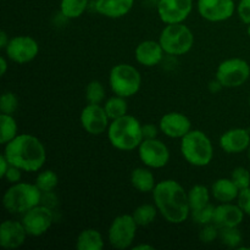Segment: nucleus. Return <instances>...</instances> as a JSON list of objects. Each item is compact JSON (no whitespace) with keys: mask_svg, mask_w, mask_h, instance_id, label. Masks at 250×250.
<instances>
[{"mask_svg":"<svg viewBox=\"0 0 250 250\" xmlns=\"http://www.w3.org/2000/svg\"><path fill=\"white\" fill-rule=\"evenodd\" d=\"M155 207L161 216L172 225H180L190 216L188 192L175 180H164L156 183L151 192Z\"/></svg>","mask_w":250,"mask_h":250,"instance_id":"f257e3e1","label":"nucleus"},{"mask_svg":"<svg viewBox=\"0 0 250 250\" xmlns=\"http://www.w3.org/2000/svg\"><path fill=\"white\" fill-rule=\"evenodd\" d=\"M5 158L10 165L21 168L24 172H38L46 160L43 143L32 134L22 133L5 144Z\"/></svg>","mask_w":250,"mask_h":250,"instance_id":"f03ea898","label":"nucleus"},{"mask_svg":"<svg viewBox=\"0 0 250 250\" xmlns=\"http://www.w3.org/2000/svg\"><path fill=\"white\" fill-rule=\"evenodd\" d=\"M107 139L115 149L121 151H131L138 149L143 142L142 124L132 115H125L120 119L112 120L107 128Z\"/></svg>","mask_w":250,"mask_h":250,"instance_id":"7ed1b4c3","label":"nucleus"},{"mask_svg":"<svg viewBox=\"0 0 250 250\" xmlns=\"http://www.w3.org/2000/svg\"><path fill=\"white\" fill-rule=\"evenodd\" d=\"M43 193L37 185L17 182L10 186L2 195V207L7 212L23 215L32 208L42 204Z\"/></svg>","mask_w":250,"mask_h":250,"instance_id":"20e7f679","label":"nucleus"},{"mask_svg":"<svg viewBox=\"0 0 250 250\" xmlns=\"http://www.w3.org/2000/svg\"><path fill=\"white\" fill-rule=\"evenodd\" d=\"M181 154L189 165L204 167L212 161L214 146L204 132L200 129H190L181 138Z\"/></svg>","mask_w":250,"mask_h":250,"instance_id":"39448f33","label":"nucleus"},{"mask_svg":"<svg viewBox=\"0 0 250 250\" xmlns=\"http://www.w3.org/2000/svg\"><path fill=\"white\" fill-rule=\"evenodd\" d=\"M159 42L165 54L181 56L189 53L194 45L193 32L183 23L166 24L159 36Z\"/></svg>","mask_w":250,"mask_h":250,"instance_id":"423d86ee","label":"nucleus"},{"mask_svg":"<svg viewBox=\"0 0 250 250\" xmlns=\"http://www.w3.org/2000/svg\"><path fill=\"white\" fill-rule=\"evenodd\" d=\"M109 84L115 95L131 98L141 89V73L133 65L119 63L110 70Z\"/></svg>","mask_w":250,"mask_h":250,"instance_id":"0eeeda50","label":"nucleus"},{"mask_svg":"<svg viewBox=\"0 0 250 250\" xmlns=\"http://www.w3.org/2000/svg\"><path fill=\"white\" fill-rule=\"evenodd\" d=\"M250 77V66L241 58L224 60L217 67L215 78L224 88H237L243 85Z\"/></svg>","mask_w":250,"mask_h":250,"instance_id":"6e6552de","label":"nucleus"},{"mask_svg":"<svg viewBox=\"0 0 250 250\" xmlns=\"http://www.w3.org/2000/svg\"><path fill=\"white\" fill-rule=\"evenodd\" d=\"M138 225L132 215H119L111 222L107 231V238L112 248L124 250L129 248L134 242Z\"/></svg>","mask_w":250,"mask_h":250,"instance_id":"1a4fd4ad","label":"nucleus"},{"mask_svg":"<svg viewBox=\"0 0 250 250\" xmlns=\"http://www.w3.org/2000/svg\"><path fill=\"white\" fill-rule=\"evenodd\" d=\"M4 50L9 60L23 65L37 58L39 54V44L29 36H16L10 38L9 44Z\"/></svg>","mask_w":250,"mask_h":250,"instance_id":"9d476101","label":"nucleus"},{"mask_svg":"<svg viewBox=\"0 0 250 250\" xmlns=\"http://www.w3.org/2000/svg\"><path fill=\"white\" fill-rule=\"evenodd\" d=\"M138 155L144 166L149 168H163L170 161V150L160 139H143L138 146Z\"/></svg>","mask_w":250,"mask_h":250,"instance_id":"9b49d317","label":"nucleus"},{"mask_svg":"<svg viewBox=\"0 0 250 250\" xmlns=\"http://www.w3.org/2000/svg\"><path fill=\"white\" fill-rule=\"evenodd\" d=\"M22 224L31 237H41L50 229L54 214L49 207L39 204L22 215Z\"/></svg>","mask_w":250,"mask_h":250,"instance_id":"f8f14e48","label":"nucleus"},{"mask_svg":"<svg viewBox=\"0 0 250 250\" xmlns=\"http://www.w3.org/2000/svg\"><path fill=\"white\" fill-rule=\"evenodd\" d=\"M109 120L104 106L100 104H89V103L83 107L80 116L83 129L92 136L105 133L109 128Z\"/></svg>","mask_w":250,"mask_h":250,"instance_id":"ddd939ff","label":"nucleus"},{"mask_svg":"<svg viewBox=\"0 0 250 250\" xmlns=\"http://www.w3.org/2000/svg\"><path fill=\"white\" fill-rule=\"evenodd\" d=\"M158 15L165 24L183 23L193 10V0H159Z\"/></svg>","mask_w":250,"mask_h":250,"instance_id":"4468645a","label":"nucleus"},{"mask_svg":"<svg viewBox=\"0 0 250 250\" xmlns=\"http://www.w3.org/2000/svg\"><path fill=\"white\" fill-rule=\"evenodd\" d=\"M200 16L209 22H224L233 16L237 10L233 0H198Z\"/></svg>","mask_w":250,"mask_h":250,"instance_id":"2eb2a0df","label":"nucleus"},{"mask_svg":"<svg viewBox=\"0 0 250 250\" xmlns=\"http://www.w3.org/2000/svg\"><path fill=\"white\" fill-rule=\"evenodd\" d=\"M159 128L161 133L172 139L183 138L192 129V122L181 112H167L159 121Z\"/></svg>","mask_w":250,"mask_h":250,"instance_id":"dca6fc26","label":"nucleus"},{"mask_svg":"<svg viewBox=\"0 0 250 250\" xmlns=\"http://www.w3.org/2000/svg\"><path fill=\"white\" fill-rule=\"evenodd\" d=\"M28 237L22 221L5 220L0 225V246L4 249H17L22 247Z\"/></svg>","mask_w":250,"mask_h":250,"instance_id":"f3484780","label":"nucleus"},{"mask_svg":"<svg viewBox=\"0 0 250 250\" xmlns=\"http://www.w3.org/2000/svg\"><path fill=\"white\" fill-rule=\"evenodd\" d=\"M220 146L227 154H239L250 146V133L246 128H232L220 137Z\"/></svg>","mask_w":250,"mask_h":250,"instance_id":"a211bd4d","label":"nucleus"},{"mask_svg":"<svg viewBox=\"0 0 250 250\" xmlns=\"http://www.w3.org/2000/svg\"><path fill=\"white\" fill-rule=\"evenodd\" d=\"M164 54L165 51H164L160 42L149 39V41L141 42L137 45L136 50H134V58L139 65L154 67L163 61Z\"/></svg>","mask_w":250,"mask_h":250,"instance_id":"6ab92c4d","label":"nucleus"},{"mask_svg":"<svg viewBox=\"0 0 250 250\" xmlns=\"http://www.w3.org/2000/svg\"><path fill=\"white\" fill-rule=\"evenodd\" d=\"M244 211L238 204L231 203H220L215 207L214 224L219 229L225 227H238L244 219Z\"/></svg>","mask_w":250,"mask_h":250,"instance_id":"aec40b11","label":"nucleus"},{"mask_svg":"<svg viewBox=\"0 0 250 250\" xmlns=\"http://www.w3.org/2000/svg\"><path fill=\"white\" fill-rule=\"evenodd\" d=\"M134 5V0H95L94 9L107 19H120L128 14Z\"/></svg>","mask_w":250,"mask_h":250,"instance_id":"412c9836","label":"nucleus"},{"mask_svg":"<svg viewBox=\"0 0 250 250\" xmlns=\"http://www.w3.org/2000/svg\"><path fill=\"white\" fill-rule=\"evenodd\" d=\"M210 192L211 197L219 203H231L238 198L241 189L231 178H219L212 183Z\"/></svg>","mask_w":250,"mask_h":250,"instance_id":"4be33fe9","label":"nucleus"},{"mask_svg":"<svg viewBox=\"0 0 250 250\" xmlns=\"http://www.w3.org/2000/svg\"><path fill=\"white\" fill-rule=\"evenodd\" d=\"M131 185L141 193H151L156 182L153 172L149 167H137L131 172Z\"/></svg>","mask_w":250,"mask_h":250,"instance_id":"5701e85b","label":"nucleus"},{"mask_svg":"<svg viewBox=\"0 0 250 250\" xmlns=\"http://www.w3.org/2000/svg\"><path fill=\"white\" fill-rule=\"evenodd\" d=\"M104 248V239L102 233L95 229H85L81 231L76 241L78 250H102Z\"/></svg>","mask_w":250,"mask_h":250,"instance_id":"b1692460","label":"nucleus"},{"mask_svg":"<svg viewBox=\"0 0 250 250\" xmlns=\"http://www.w3.org/2000/svg\"><path fill=\"white\" fill-rule=\"evenodd\" d=\"M210 195L211 192L208 189V187L203 185H195L188 190V203H189L190 211L202 209L207 207L210 202Z\"/></svg>","mask_w":250,"mask_h":250,"instance_id":"393cba45","label":"nucleus"},{"mask_svg":"<svg viewBox=\"0 0 250 250\" xmlns=\"http://www.w3.org/2000/svg\"><path fill=\"white\" fill-rule=\"evenodd\" d=\"M89 0H61L60 12L66 19H78L87 10Z\"/></svg>","mask_w":250,"mask_h":250,"instance_id":"a878e982","label":"nucleus"},{"mask_svg":"<svg viewBox=\"0 0 250 250\" xmlns=\"http://www.w3.org/2000/svg\"><path fill=\"white\" fill-rule=\"evenodd\" d=\"M127 98L120 97V95H114V97L109 98V99L105 102V104L103 105L106 111L107 116L111 120L120 119V117L127 115L128 111V105H127Z\"/></svg>","mask_w":250,"mask_h":250,"instance_id":"bb28decb","label":"nucleus"},{"mask_svg":"<svg viewBox=\"0 0 250 250\" xmlns=\"http://www.w3.org/2000/svg\"><path fill=\"white\" fill-rule=\"evenodd\" d=\"M19 136V126L12 115L1 114L0 116V143L5 146Z\"/></svg>","mask_w":250,"mask_h":250,"instance_id":"cd10ccee","label":"nucleus"},{"mask_svg":"<svg viewBox=\"0 0 250 250\" xmlns=\"http://www.w3.org/2000/svg\"><path fill=\"white\" fill-rule=\"evenodd\" d=\"M158 212L159 210L155 207V204H142L134 209V211L132 212V216H133L134 221L137 222L138 226L146 227L155 221Z\"/></svg>","mask_w":250,"mask_h":250,"instance_id":"c85d7f7f","label":"nucleus"},{"mask_svg":"<svg viewBox=\"0 0 250 250\" xmlns=\"http://www.w3.org/2000/svg\"><path fill=\"white\" fill-rule=\"evenodd\" d=\"M219 239L227 248L238 249L243 242V236L238 227H225V229H220Z\"/></svg>","mask_w":250,"mask_h":250,"instance_id":"c756f323","label":"nucleus"},{"mask_svg":"<svg viewBox=\"0 0 250 250\" xmlns=\"http://www.w3.org/2000/svg\"><path fill=\"white\" fill-rule=\"evenodd\" d=\"M36 185L42 193L53 192L59 185V176L53 170L41 171L36 178Z\"/></svg>","mask_w":250,"mask_h":250,"instance_id":"7c9ffc66","label":"nucleus"},{"mask_svg":"<svg viewBox=\"0 0 250 250\" xmlns=\"http://www.w3.org/2000/svg\"><path fill=\"white\" fill-rule=\"evenodd\" d=\"M85 99L89 104H100L105 99V88L99 81H92L85 87Z\"/></svg>","mask_w":250,"mask_h":250,"instance_id":"2f4dec72","label":"nucleus"},{"mask_svg":"<svg viewBox=\"0 0 250 250\" xmlns=\"http://www.w3.org/2000/svg\"><path fill=\"white\" fill-rule=\"evenodd\" d=\"M214 214L215 207L211 204H208L207 207L202 208V209L190 211V217H192V220L195 224L204 226V225L212 224L214 222Z\"/></svg>","mask_w":250,"mask_h":250,"instance_id":"473e14b6","label":"nucleus"},{"mask_svg":"<svg viewBox=\"0 0 250 250\" xmlns=\"http://www.w3.org/2000/svg\"><path fill=\"white\" fill-rule=\"evenodd\" d=\"M19 107V98L12 92H5L0 99V111L1 114L12 115Z\"/></svg>","mask_w":250,"mask_h":250,"instance_id":"72a5a7b5","label":"nucleus"},{"mask_svg":"<svg viewBox=\"0 0 250 250\" xmlns=\"http://www.w3.org/2000/svg\"><path fill=\"white\" fill-rule=\"evenodd\" d=\"M231 180L241 190L250 187V172L246 167L234 168L231 173Z\"/></svg>","mask_w":250,"mask_h":250,"instance_id":"f704fd0d","label":"nucleus"},{"mask_svg":"<svg viewBox=\"0 0 250 250\" xmlns=\"http://www.w3.org/2000/svg\"><path fill=\"white\" fill-rule=\"evenodd\" d=\"M220 234V229L216 225L212 222V224H208L203 226V229L199 232V239L205 244L212 243L214 241H216L219 238Z\"/></svg>","mask_w":250,"mask_h":250,"instance_id":"c9c22d12","label":"nucleus"},{"mask_svg":"<svg viewBox=\"0 0 250 250\" xmlns=\"http://www.w3.org/2000/svg\"><path fill=\"white\" fill-rule=\"evenodd\" d=\"M237 14L243 23H250V0H241L237 5Z\"/></svg>","mask_w":250,"mask_h":250,"instance_id":"e433bc0d","label":"nucleus"},{"mask_svg":"<svg viewBox=\"0 0 250 250\" xmlns=\"http://www.w3.org/2000/svg\"><path fill=\"white\" fill-rule=\"evenodd\" d=\"M237 199H238V205L242 208L244 214L250 216V187L242 189Z\"/></svg>","mask_w":250,"mask_h":250,"instance_id":"4c0bfd02","label":"nucleus"},{"mask_svg":"<svg viewBox=\"0 0 250 250\" xmlns=\"http://www.w3.org/2000/svg\"><path fill=\"white\" fill-rule=\"evenodd\" d=\"M21 177H22V170L21 168L16 167V166L10 165L9 170L6 171L5 176L2 178L6 180L10 185H14V183L21 182Z\"/></svg>","mask_w":250,"mask_h":250,"instance_id":"58836bf2","label":"nucleus"},{"mask_svg":"<svg viewBox=\"0 0 250 250\" xmlns=\"http://www.w3.org/2000/svg\"><path fill=\"white\" fill-rule=\"evenodd\" d=\"M159 131V126L156 127L154 124H146V125H142V132H143V138L144 139H153L158 137Z\"/></svg>","mask_w":250,"mask_h":250,"instance_id":"ea45409f","label":"nucleus"},{"mask_svg":"<svg viewBox=\"0 0 250 250\" xmlns=\"http://www.w3.org/2000/svg\"><path fill=\"white\" fill-rule=\"evenodd\" d=\"M10 167V163L7 161V159L5 158V155L2 154L1 156H0V177H4L5 173H6V171L9 170Z\"/></svg>","mask_w":250,"mask_h":250,"instance_id":"a19ab883","label":"nucleus"},{"mask_svg":"<svg viewBox=\"0 0 250 250\" xmlns=\"http://www.w3.org/2000/svg\"><path fill=\"white\" fill-rule=\"evenodd\" d=\"M222 88H224V87H222V84L219 82V81L216 80V78H215L214 81H211V82L209 83V90L211 93H214V94H215V93L220 92V90H221Z\"/></svg>","mask_w":250,"mask_h":250,"instance_id":"79ce46f5","label":"nucleus"},{"mask_svg":"<svg viewBox=\"0 0 250 250\" xmlns=\"http://www.w3.org/2000/svg\"><path fill=\"white\" fill-rule=\"evenodd\" d=\"M9 41H10V38L7 37L6 32L5 31L0 32V48L1 49L6 48V45L9 44Z\"/></svg>","mask_w":250,"mask_h":250,"instance_id":"37998d69","label":"nucleus"},{"mask_svg":"<svg viewBox=\"0 0 250 250\" xmlns=\"http://www.w3.org/2000/svg\"><path fill=\"white\" fill-rule=\"evenodd\" d=\"M7 71V60L5 56L0 58V75L4 76Z\"/></svg>","mask_w":250,"mask_h":250,"instance_id":"c03bdc74","label":"nucleus"},{"mask_svg":"<svg viewBox=\"0 0 250 250\" xmlns=\"http://www.w3.org/2000/svg\"><path fill=\"white\" fill-rule=\"evenodd\" d=\"M154 247L149 244H139V246L133 247V250H153Z\"/></svg>","mask_w":250,"mask_h":250,"instance_id":"a18cd8bd","label":"nucleus"},{"mask_svg":"<svg viewBox=\"0 0 250 250\" xmlns=\"http://www.w3.org/2000/svg\"><path fill=\"white\" fill-rule=\"evenodd\" d=\"M247 33H248V36L250 37V23L248 24V28H247Z\"/></svg>","mask_w":250,"mask_h":250,"instance_id":"49530a36","label":"nucleus"},{"mask_svg":"<svg viewBox=\"0 0 250 250\" xmlns=\"http://www.w3.org/2000/svg\"><path fill=\"white\" fill-rule=\"evenodd\" d=\"M248 151H249L248 155H249V160H250V146H249V148H248Z\"/></svg>","mask_w":250,"mask_h":250,"instance_id":"de8ad7c7","label":"nucleus"},{"mask_svg":"<svg viewBox=\"0 0 250 250\" xmlns=\"http://www.w3.org/2000/svg\"><path fill=\"white\" fill-rule=\"evenodd\" d=\"M249 106H250V97H249Z\"/></svg>","mask_w":250,"mask_h":250,"instance_id":"09e8293b","label":"nucleus"}]
</instances>
